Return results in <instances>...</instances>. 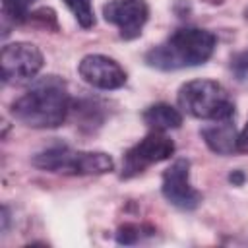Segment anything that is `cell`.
<instances>
[{"label": "cell", "mask_w": 248, "mask_h": 248, "mask_svg": "<svg viewBox=\"0 0 248 248\" xmlns=\"http://www.w3.org/2000/svg\"><path fill=\"white\" fill-rule=\"evenodd\" d=\"M174 153V141L163 132L151 130L143 140L132 145L122 157V172L120 178L128 180L141 174L147 167L170 159Z\"/></svg>", "instance_id": "5"}, {"label": "cell", "mask_w": 248, "mask_h": 248, "mask_svg": "<svg viewBox=\"0 0 248 248\" xmlns=\"http://www.w3.org/2000/svg\"><path fill=\"white\" fill-rule=\"evenodd\" d=\"M229 180H231L232 184H242V182H244V174H242L240 170H234V172H231Z\"/></svg>", "instance_id": "18"}, {"label": "cell", "mask_w": 248, "mask_h": 248, "mask_svg": "<svg viewBox=\"0 0 248 248\" xmlns=\"http://www.w3.org/2000/svg\"><path fill=\"white\" fill-rule=\"evenodd\" d=\"M178 105L200 120H227L234 116V103L227 89L213 79H192L178 89Z\"/></svg>", "instance_id": "3"}, {"label": "cell", "mask_w": 248, "mask_h": 248, "mask_svg": "<svg viewBox=\"0 0 248 248\" xmlns=\"http://www.w3.org/2000/svg\"><path fill=\"white\" fill-rule=\"evenodd\" d=\"M161 192L169 203L182 211H192L202 203V194L190 184V161L176 159L165 172Z\"/></svg>", "instance_id": "7"}, {"label": "cell", "mask_w": 248, "mask_h": 248, "mask_svg": "<svg viewBox=\"0 0 248 248\" xmlns=\"http://www.w3.org/2000/svg\"><path fill=\"white\" fill-rule=\"evenodd\" d=\"M78 72L85 83L97 89H118L126 83V72L124 68L110 56L105 54H87L79 60Z\"/></svg>", "instance_id": "9"}, {"label": "cell", "mask_w": 248, "mask_h": 248, "mask_svg": "<svg viewBox=\"0 0 248 248\" xmlns=\"http://www.w3.org/2000/svg\"><path fill=\"white\" fill-rule=\"evenodd\" d=\"M31 163L37 169L62 174H105L114 170V161L103 151H79L68 145H52L39 151Z\"/></svg>", "instance_id": "4"}, {"label": "cell", "mask_w": 248, "mask_h": 248, "mask_svg": "<svg viewBox=\"0 0 248 248\" xmlns=\"http://www.w3.org/2000/svg\"><path fill=\"white\" fill-rule=\"evenodd\" d=\"M155 232V229L151 225L145 223H124L118 227L116 231V242L118 244H136L140 240H143L145 236H151Z\"/></svg>", "instance_id": "13"}, {"label": "cell", "mask_w": 248, "mask_h": 248, "mask_svg": "<svg viewBox=\"0 0 248 248\" xmlns=\"http://www.w3.org/2000/svg\"><path fill=\"white\" fill-rule=\"evenodd\" d=\"M231 70L238 79L248 78V50H242L231 58Z\"/></svg>", "instance_id": "16"}, {"label": "cell", "mask_w": 248, "mask_h": 248, "mask_svg": "<svg viewBox=\"0 0 248 248\" xmlns=\"http://www.w3.org/2000/svg\"><path fill=\"white\" fill-rule=\"evenodd\" d=\"M103 17L107 23L118 27L120 39L132 41L141 35L149 19V6L145 0H110L103 6Z\"/></svg>", "instance_id": "8"}, {"label": "cell", "mask_w": 248, "mask_h": 248, "mask_svg": "<svg viewBox=\"0 0 248 248\" xmlns=\"http://www.w3.org/2000/svg\"><path fill=\"white\" fill-rule=\"evenodd\" d=\"M35 0H2V19L10 25H21L29 21V8Z\"/></svg>", "instance_id": "12"}, {"label": "cell", "mask_w": 248, "mask_h": 248, "mask_svg": "<svg viewBox=\"0 0 248 248\" xmlns=\"http://www.w3.org/2000/svg\"><path fill=\"white\" fill-rule=\"evenodd\" d=\"M236 149L240 153H248V124L242 128V132L238 134V141H236Z\"/></svg>", "instance_id": "17"}, {"label": "cell", "mask_w": 248, "mask_h": 248, "mask_svg": "<svg viewBox=\"0 0 248 248\" xmlns=\"http://www.w3.org/2000/svg\"><path fill=\"white\" fill-rule=\"evenodd\" d=\"M143 122L157 132H167V130H174L180 128L182 124V114L178 112V108H174L172 105L167 103H155L151 107H147L143 110Z\"/></svg>", "instance_id": "11"}, {"label": "cell", "mask_w": 248, "mask_h": 248, "mask_svg": "<svg viewBox=\"0 0 248 248\" xmlns=\"http://www.w3.org/2000/svg\"><path fill=\"white\" fill-rule=\"evenodd\" d=\"M45 60L41 50L31 43H10L0 52L2 81L4 83H23L35 79L41 72Z\"/></svg>", "instance_id": "6"}, {"label": "cell", "mask_w": 248, "mask_h": 248, "mask_svg": "<svg viewBox=\"0 0 248 248\" xmlns=\"http://www.w3.org/2000/svg\"><path fill=\"white\" fill-rule=\"evenodd\" d=\"M29 21L43 27V29H52L58 31V21H56V14L52 8H39L35 12L29 14Z\"/></svg>", "instance_id": "15"}, {"label": "cell", "mask_w": 248, "mask_h": 248, "mask_svg": "<svg viewBox=\"0 0 248 248\" xmlns=\"http://www.w3.org/2000/svg\"><path fill=\"white\" fill-rule=\"evenodd\" d=\"M215 43V35L207 29L180 27L163 43L145 52V64L163 72L194 68L211 58Z\"/></svg>", "instance_id": "2"}, {"label": "cell", "mask_w": 248, "mask_h": 248, "mask_svg": "<svg viewBox=\"0 0 248 248\" xmlns=\"http://www.w3.org/2000/svg\"><path fill=\"white\" fill-rule=\"evenodd\" d=\"M200 134H202L205 145L217 155H232L234 151H238L236 149L238 134L232 124V118L213 120V124L203 126Z\"/></svg>", "instance_id": "10"}, {"label": "cell", "mask_w": 248, "mask_h": 248, "mask_svg": "<svg viewBox=\"0 0 248 248\" xmlns=\"http://www.w3.org/2000/svg\"><path fill=\"white\" fill-rule=\"evenodd\" d=\"M68 10L74 14L76 21L83 27V29H91L95 25V12L91 6V0H62Z\"/></svg>", "instance_id": "14"}, {"label": "cell", "mask_w": 248, "mask_h": 248, "mask_svg": "<svg viewBox=\"0 0 248 248\" xmlns=\"http://www.w3.org/2000/svg\"><path fill=\"white\" fill-rule=\"evenodd\" d=\"M70 108L66 81L58 76H45L12 103V116L29 128H58Z\"/></svg>", "instance_id": "1"}]
</instances>
